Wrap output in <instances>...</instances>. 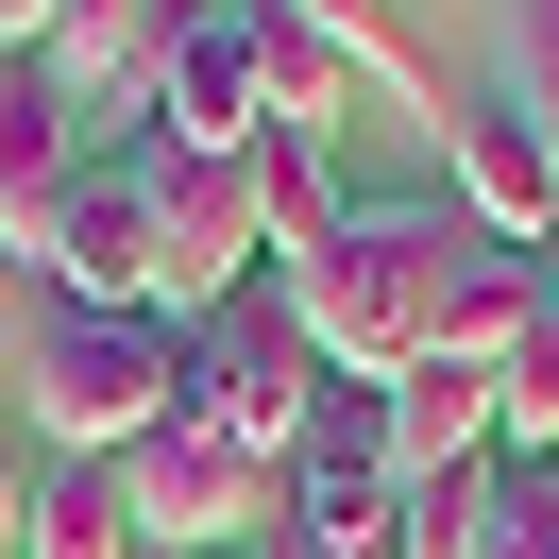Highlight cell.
I'll return each instance as SVG.
<instances>
[{
  "instance_id": "obj_20",
  "label": "cell",
  "mask_w": 559,
  "mask_h": 559,
  "mask_svg": "<svg viewBox=\"0 0 559 559\" xmlns=\"http://www.w3.org/2000/svg\"><path fill=\"white\" fill-rule=\"evenodd\" d=\"M17 509H35V475H17V441H0V559H17Z\"/></svg>"
},
{
  "instance_id": "obj_4",
  "label": "cell",
  "mask_w": 559,
  "mask_h": 559,
  "mask_svg": "<svg viewBox=\"0 0 559 559\" xmlns=\"http://www.w3.org/2000/svg\"><path fill=\"white\" fill-rule=\"evenodd\" d=\"M119 509H136L153 559H221V543H272V525H288V475H272V457H238L221 424L170 407L136 457H119Z\"/></svg>"
},
{
  "instance_id": "obj_17",
  "label": "cell",
  "mask_w": 559,
  "mask_h": 559,
  "mask_svg": "<svg viewBox=\"0 0 559 559\" xmlns=\"http://www.w3.org/2000/svg\"><path fill=\"white\" fill-rule=\"evenodd\" d=\"M272 119H322V136H340L356 119V51L306 35V17H272Z\"/></svg>"
},
{
  "instance_id": "obj_8",
  "label": "cell",
  "mask_w": 559,
  "mask_h": 559,
  "mask_svg": "<svg viewBox=\"0 0 559 559\" xmlns=\"http://www.w3.org/2000/svg\"><path fill=\"white\" fill-rule=\"evenodd\" d=\"M441 170H457V221H475V238H509V254L559 238V136H543V103H525V85L441 119Z\"/></svg>"
},
{
  "instance_id": "obj_22",
  "label": "cell",
  "mask_w": 559,
  "mask_h": 559,
  "mask_svg": "<svg viewBox=\"0 0 559 559\" xmlns=\"http://www.w3.org/2000/svg\"><path fill=\"white\" fill-rule=\"evenodd\" d=\"M543 475H559V441H543Z\"/></svg>"
},
{
  "instance_id": "obj_14",
  "label": "cell",
  "mask_w": 559,
  "mask_h": 559,
  "mask_svg": "<svg viewBox=\"0 0 559 559\" xmlns=\"http://www.w3.org/2000/svg\"><path fill=\"white\" fill-rule=\"evenodd\" d=\"M17 559H153L136 509H119V475H85V457H51L35 509H17Z\"/></svg>"
},
{
  "instance_id": "obj_18",
  "label": "cell",
  "mask_w": 559,
  "mask_h": 559,
  "mask_svg": "<svg viewBox=\"0 0 559 559\" xmlns=\"http://www.w3.org/2000/svg\"><path fill=\"white\" fill-rule=\"evenodd\" d=\"M475 559H559V475H543V457H509V509H491Z\"/></svg>"
},
{
  "instance_id": "obj_12",
  "label": "cell",
  "mask_w": 559,
  "mask_h": 559,
  "mask_svg": "<svg viewBox=\"0 0 559 559\" xmlns=\"http://www.w3.org/2000/svg\"><path fill=\"white\" fill-rule=\"evenodd\" d=\"M69 187H85V119L51 103V69H35V51H17V69H0V238L35 254Z\"/></svg>"
},
{
  "instance_id": "obj_21",
  "label": "cell",
  "mask_w": 559,
  "mask_h": 559,
  "mask_svg": "<svg viewBox=\"0 0 559 559\" xmlns=\"http://www.w3.org/2000/svg\"><path fill=\"white\" fill-rule=\"evenodd\" d=\"M0 272H17V238H0Z\"/></svg>"
},
{
  "instance_id": "obj_13",
  "label": "cell",
  "mask_w": 559,
  "mask_h": 559,
  "mask_svg": "<svg viewBox=\"0 0 559 559\" xmlns=\"http://www.w3.org/2000/svg\"><path fill=\"white\" fill-rule=\"evenodd\" d=\"M238 170H254V221H272V272H288V254H322V238L356 221L340 136H322V119H254V153H238Z\"/></svg>"
},
{
  "instance_id": "obj_6",
  "label": "cell",
  "mask_w": 559,
  "mask_h": 559,
  "mask_svg": "<svg viewBox=\"0 0 559 559\" xmlns=\"http://www.w3.org/2000/svg\"><path fill=\"white\" fill-rule=\"evenodd\" d=\"M254 119H272V0H187L170 85H153V136H187V153H254Z\"/></svg>"
},
{
  "instance_id": "obj_19",
  "label": "cell",
  "mask_w": 559,
  "mask_h": 559,
  "mask_svg": "<svg viewBox=\"0 0 559 559\" xmlns=\"http://www.w3.org/2000/svg\"><path fill=\"white\" fill-rule=\"evenodd\" d=\"M51 17H69V0H0V69H17V51H51Z\"/></svg>"
},
{
  "instance_id": "obj_1",
  "label": "cell",
  "mask_w": 559,
  "mask_h": 559,
  "mask_svg": "<svg viewBox=\"0 0 559 559\" xmlns=\"http://www.w3.org/2000/svg\"><path fill=\"white\" fill-rule=\"evenodd\" d=\"M441 272H457V221H441V204H356L322 254H288V306H306L322 373L390 390V373L441 356Z\"/></svg>"
},
{
  "instance_id": "obj_3",
  "label": "cell",
  "mask_w": 559,
  "mask_h": 559,
  "mask_svg": "<svg viewBox=\"0 0 559 559\" xmlns=\"http://www.w3.org/2000/svg\"><path fill=\"white\" fill-rule=\"evenodd\" d=\"M322 340H306V306H288V272H254L238 306H204L187 322V424H221L238 457H272V475H306V424H322Z\"/></svg>"
},
{
  "instance_id": "obj_5",
  "label": "cell",
  "mask_w": 559,
  "mask_h": 559,
  "mask_svg": "<svg viewBox=\"0 0 559 559\" xmlns=\"http://www.w3.org/2000/svg\"><path fill=\"white\" fill-rule=\"evenodd\" d=\"M136 187H153V254H170V322L238 306V288L272 272V221H254V170H238V153L136 136Z\"/></svg>"
},
{
  "instance_id": "obj_16",
  "label": "cell",
  "mask_w": 559,
  "mask_h": 559,
  "mask_svg": "<svg viewBox=\"0 0 559 559\" xmlns=\"http://www.w3.org/2000/svg\"><path fill=\"white\" fill-rule=\"evenodd\" d=\"M272 17H306V35H340V51H356V85H407V103L441 119V69H424V35L390 17V0H272Z\"/></svg>"
},
{
  "instance_id": "obj_9",
  "label": "cell",
  "mask_w": 559,
  "mask_h": 559,
  "mask_svg": "<svg viewBox=\"0 0 559 559\" xmlns=\"http://www.w3.org/2000/svg\"><path fill=\"white\" fill-rule=\"evenodd\" d=\"M170 35H187V0H69V17H51V103L85 119V136H103V119H136L153 136V85H170Z\"/></svg>"
},
{
  "instance_id": "obj_11",
  "label": "cell",
  "mask_w": 559,
  "mask_h": 559,
  "mask_svg": "<svg viewBox=\"0 0 559 559\" xmlns=\"http://www.w3.org/2000/svg\"><path fill=\"white\" fill-rule=\"evenodd\" d=\"M373 457H390V491H407V475H457V457H509V424H491V373H457V356L390 373V390H373Z\"/></svg>"
},
{
  "instance_id": "obj_10",
  "label": "cell",
  "mask_w": 559,
  "mask_h": 559,
  "mask_svg": "<svg viewBox=\"0 0 559 559\" xmlns=\"http://www.w3.org/2000/svg\"><path fill=\"white\" fill-rule=\"evenodd\" d=\"M543 340H559V272H543V254H509V238H475V221H457V272H441V356H457V373H491V390H509V373H525Z\"/></svg>"
},
{
  "instance_id": "obj_15",
  "label": "cell",
  "mask_w": 559,
  "mask_h": 559,
  "mask_svg": "<svg viewBox=\"0 0 559 559\" xmlns=\"http://www.w3.org/2000/svg\"><path fill=\"white\" fill-rule=\"evenodd\" d=\"M491 509H509V457H457V475H407L390 491V559H475Z\"/></svg>"
},
{
  "instance_id": "obj_7",
  "label": "cell",
  "mask_w": 559,
  "mask_h": 559,
  "mask_svg": "<svg viewBox=\"0 0 559 559\" xmlns=\"http://www.w3.org/2000/svg\"><path fill=\"white\" fill-rule=\"evenodd\" d=\"M35 272L69 288V306H170V254H153V187H136V153H85V187L51 204V238H35Z\"/></svg>"
},
{
  "instance_id": "obj_2",
  "label": "cell",
  "mask_w": 559,
  "mask_h": 559,
  "mask_svg": "<svg viewBox=\"0 0 559 559\" xmlns=\"http://www.w3.org/2000/svg\"><path fill=\"white\" fill-rule=\"evenodd\" d=\"M170 407H187V322L170 306H51V340H35V441L51 457L119 475Z\"/></svg>"
}]
</instances>
